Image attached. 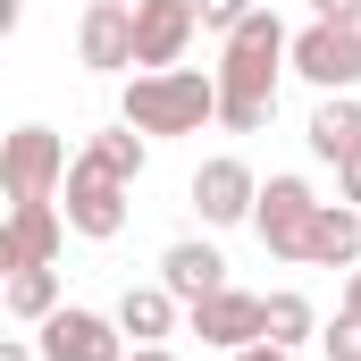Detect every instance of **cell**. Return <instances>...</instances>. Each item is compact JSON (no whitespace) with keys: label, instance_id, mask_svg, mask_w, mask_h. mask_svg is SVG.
<instances>
[{"label":"cell","instance_id":"8992f818","mask_svg":"<svg viewBox=\"0 0 361 361\" xmlns=\"http://www.w3.org/2000/svg\"><path fill=\"white\" fill-rule=\"evenodd\" d=\"M311 219H319L311 177H269L261 210H252V235L269 244V261H311Z\"/></svg>","mask_w":361,"mask_h":361},{"label":"cell","instance_id":"5bb4252c","mask_svg":"<svg viewBox=\"0 0 361 361\" xmlns=\"http://www.w3.org/2000/svg\"><path fill=\"white\" fill-rule=\"evenodd\" d=\"M302 143H311L328 169H336V160H353V152H361V92H319V109H311Z\"/></svg>","mask_w":361,"mask_h":361},{"label":"cell","instance_id":"277c9868","mask_svg":"<svg viewBox=\"0 0 361 361\" xmlns=\"http://www.w3.org/2000/svg\"><path fill=\"white\" fill-rule=\"evenodd\" d=\"M286 68H294L311 92H361V25H328V17H311V25L294 34Z\"/></svg>","mask_w":361,"mask_h":361},{"label":"cell","instance_id":"44dd1931","mask_svg":"<svg viewBox=\"0 0 361 361\" xmlns=\"http://www.w3.org/2000/svg\"><path fill=\"white\" fill-rule=\"evenodd\" d=\"M319 353L328 361H361V319L353 311H336V328H319Z\"/></svg>","mask_w":361,"mask_h":361},{"label":"cell","instance_id":"83f0119b","mask_svg":"<svg viewBox=\"0 0 361 361\" xmlns=\"http://www.w3.org/2000/svg\"><path fill=\"white\" fill-rule=\"evenodd\" d=\"M126 8H135V0H126Z\"/></svg>","mask_w":361,"mask_h":361},{"label":"cell","instance_id":"484cf974","mask_svg":"<svg viewBox=\"0 0 361 361\" xmlns=\"http://www.w3.org/2000/svg\"><path fill=\"white\" fill-rule=\"evenodd\" d=\"M336 311H353V319H361V269H345V294H336Z\"/></svg>","mask_w":361,"mask_h":361},{"label":"cell","instance_id":"2e32d148","mask_svg":"<svg viewBox=\"0 0 361 361\" xmlns=\"http://www.w3.org/2000/svg\"><path fill=\"white\" fill-rule=\"evenodd\" d=\"M177 319H185V302L169 286H126V294H118V328H126L135 345H169Z\"/></svg>","mask_w":361,"mask_h":361},{"label":"cell","instance_id":"9c48e42d","mask_svg":"<svg viewBox=\"0 0 361 361\" xmlns=\"http://www.w3.org/2000/svg\"><path fill=\"white\" fill-rule=\"evenodd\" d=\"M68 235H76V227H68L59 193H51V202H8V227H0V269H51Z\"/></svg>","mask_w":361,"mask_h":361},{"label":"cell","instance_id":"9a60e30c","mask_svg":"<svg viewBox=\"0 0 361 361\" xmlns=\"http://www.w3.org/2000/svg\"><path fill=\"white\" fill-rule=\"evenodd\" d=\"M302 269H361V210L353 202H319L311 219V261Z\"/></svg>","mask_w":361,"mask_h":361},{"label":"cell","instance_id":"cb8c5ba5","mask_svg":"<svg viewBox=\"0 0 361 361\" xmlns=\"http://www.w3.org/2000/svg\"><path fill=\"white\" fill-rule=\"evenodd\" d=\"M227 361H302V353H286V345H244V353H227Z\"/></svg>","mask_w":361,"mask_h":361},{"label":"cell","instance_id":"603a6c76","mask_svg":"<svg viewBox=\"0 0 361 361\" xmlns=\"http://www.w3.org/2000/svg\"><path fill=\"white\" fill-rule=\"evenodd\" d=\"M311 17H328V25H361V0H311Z\"/></svg>","mask_w":361,"mask_h":361},{"label":"cell","instance_id":"30bf717a","mask_svg":"<svg viewBox=\"0 0 361 361\" xmlns=\"http://www.w3.org/2000/svg\"><path fill=\"white\" fill-rule=\"evenodd\" d=\"M76 59H85L92 76H126V68H135V8H126V0H85V17H76Z\"/></svg>","mask_w":361,"mask_h":361},{"label":"cell","instance_id":"4316f807","mask_svg":"<svg viewBox=\"0 0 361 361\" xmlns=\"http://www.w3.org/2000/svg\"><path fill=\"white\" fill-rule=\"evenodd\" d=\"M126 361H177V353H169V345H135Z\"/></svg>","mask_w":361,"mask_h":361},{"label":"cell","instance_id":"7402d4cb","mask_svg":"<svg viewBox=\"0 0 361 361\" xmlns=\"http://www.w3.org/2000/svg\"><path fill=\"white\" fill-rule=\"evenodd\" d=\"M336 202H353V210H361V152H353V160H336Z\"/></svg>","mask_w":361,"mask_h":361},{"label":"cell","instance_id":"7c38bea8","mask_svg":"<svg viewBox=\"0 0 361 361\" xmlns=\"http://www.w3.org/2000/svg\"><path fill=\"white\" fill-rule=\"evenodd\" d=\"M185 328H193L210 353H244V345H261V294L219 286L210 302H193V311H185Z\"/></svg>","mask_w":361,"mask_h":361},{"label":"cell","instance_id":"d6986e66","mask_svg":"<svg viewBox=\"0 0 361 361\" xmlns=\"http://www.w3.org/2000/svg\"><path fill=\"white\" fill-rule=\"evenodd\" d=\"M85 152L101 160V169H118L126 185H135L143 169H152V143H143V126H126V118H118V126H101V135H92Z\"/></svg>","mask_w":361,"mask_h":361},{"label":"cell","instance_id":"e0dca14e","mask_svg":"<svg viewBox=\"0 0 361 361\" xmlns=\"http://www.w3.org/2000/svg\"><path fill=\"white\" fill-rule=\"evenodd\" d=\"M311 336H319V311H311V294H294V286L261 294V345H286V353H302Z\"/></svg>","mask_w":361,"mask_h":361},{"label":"cell","instance_id":"ac0fdd59","mask_svg":"<svg viewBox=\"0 0 361 361\" xmlns=\"http://www.w3.org/2000/svg\"><path fill=\"white\" fill-rule=\"evenodd\" d=\"M0 302H8L17 328H42V319L59 311V269H8V294H0Z\"/></svg>","mask_w":361,"mask_h":361},{"label":"cell","instance_id":"ba28073f","mask_svg":"<svg viewBox=\"0 0 361 361\" xmlns=\"http://www.w3.org/2000/svg\"><path fill=\"white\" fill-rule=\"evenodd\" d=\"M185 193H193V210H202V227H244V219L261 210V177H252V160H235V152H219V160H202Z\"/></svg>","mask_w":361,"mask_h":361},{"label":"cell","instance_id":"d4e9b609","mask_svg":"<svg viewBox=\"0 0 361 361\" xmlns=\"http://www.w3.org/2000/svg\"><path fill=\"white\" fill-rule=\"evenodd\" d=\"M0 361H42V345H25V336H0Z\"/></svg>","mask_w":361,"mask_h":361},{"label":"cell","instance_id":"52a82bcc","mask_svg":"<svg viewBox=\"0 0 361 361\" xmlns=\"http://www.w3.org/2000/svg\"><path fill=\"white\" fill-rule=\"evenodd\" d=\"M0 185H8V202H51L68 185V143L51 126H17L0 143Z\"/></svg>","mask_w":361,"mask_h":361},{"label":"cell","instance_id":"4fadbf2b","mask_svg":"<svg viewBox=\"0 0 361 361\" xmlns=\"http://www.w3.org/2000/svg\"><path fill=\"white\" fill-rule=\"evenodd\" d=\"M160 286L177 294L185 311H193V302H210V294L227 286V261H219V244H202V235H177V244L160 252Z\"/></svg>","mask_w":361,"mask_h":361},{"label":"cell","instance_id":"3957f363","mask_svg":"<svg viewBox=\"0 0 361 361\" xmlns=\"http://www.w3.org/2000/svg\"><path fill=\"white\" fill-rule=\"evenodd\" d=\"M126 193H135V185L118 177V169H101L92 152H76V160H68V185H59V210H68V227H76L85 244H109V235L126 227Z\"/></svg>","mask_w":361,"mask_h":361},{"label":"cell","instance_id":"8fae6325","mask_svg":"<svg viewBox=\"0 0 361 361\" xmlns=\"http://www.w3.org/2000/svg\"><path fill=\"white\" fill-rule=\"evenodd\" d=\"M202 17L193 0H135V68H185Z\"/></svg>","mask_w":361,"mask_h":361},{"label":"cell","instance_id":"6da1fadb","mask_svg":"<svg viewBox=\"0 0 361 361\" xmlns=\"http://www.w3.org/2000/svg\"><path fill=\"white\" fill-rule=\"evenodd\" d=\"M294 34L277 8H252L227 42H219V126L227 135H261L277 109V68H286Z\"/></svg>","mask_w":361,"mask_h":361},{"label":"cell","instance_id":"5b68a950","mask_svg":"<svg viewBox=\"0 0 361 361\" xmlns=\"http://www.w3.org/2000/svg\"><path fill=\"white\" fill-rule=\"evenodd\" d=\"M42 361H126L135 336L118 328V311H85V302H59L42 328H34Z\"/></svg>","mask_w":361,"mask_h":361},{"label":"cell","instance_id":"ffe728a7","mask_svg":"<svg viewBox=\"0 0 361 361\" xmlns=\"http://www.w3.org/2000/svg\"><path fill=\"white\" fill-rule=\"evenodd\" d=\"M252 8H261V0H193V17H202V34H219V42H227V34H235V25H244Z\"/></svg>","mask_w":361,"mask_h":361},{"label":"cell","instance_id":"7a4b0ae2","mask_svg":"<svg viewBox=\"0 0 361 361\" xmlns=\"http://www.w3.org/2000/svg\"><path fill=\"white\" fill-rule=\"evenodd\" d=\"M118 118L143 135H202L219 118V68H135Z\"/></svg>","mask_w":361,"mask_h":361}]
</instances>
